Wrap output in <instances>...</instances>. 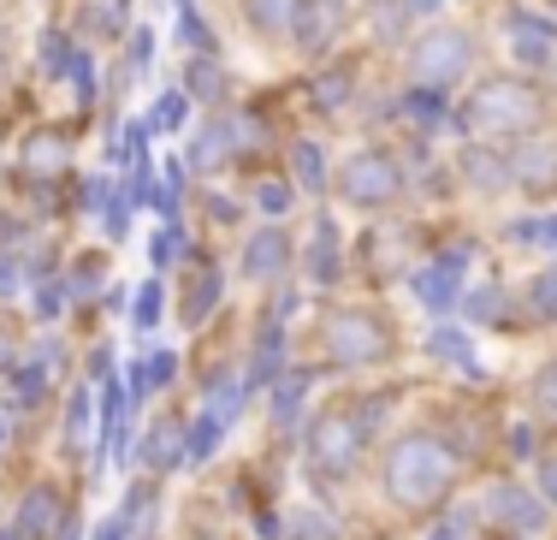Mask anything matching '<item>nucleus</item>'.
I'll return each mask as SVG.
<instances>
[{"mask_svg": "<svg viewBox=\"0 0 557 540\" xmlns=\"http://www.w3.org/2000/svg\"><path fill=\"white\" fill-rule=\"evenodd\" d=\"M557 131V89L546 77H528L516 65L486 60L469 84L450 96L445 143H474V149H516L528 137Z\"/></svg>", "mask_w": 557, "mask_h": 540, "instance_id": "f257e3e1", "label": "nucleus"}, {"mask_svg": "<svg viewBox=\"0 0 557 540\" xmlns=\"http://www.w3.org/2000/svg\"><path fill=\"white\" fill-rule=\"evenodd\" d=\"M534 7H546V12H557V0H534Z\"/></svg>", "mask_w": 557, "mask_h": 540, "instance_id": "ddd939ff", "label": "nucleus"}, {"mask_svg": "<svg viewBox=\"0 0 557 540\" xmlns=\"http://www.w3.org/2000/svg\"><path fill=\"white\" fill-rule=\"evenodd\" d=\"M540 392H546V404H552V410H557V368H552V375H546V386H540Z\"/></svg>", "mask_w": 557, "mask_h": 540, "instance_id": "f8f14e48", "label": "nucleus"}, {"mask_svg": "<svg viewBox=\"0 0 557 540\" xmlns=\"http://www.w3.org/2000/svg\"><path fill=\"white\" fill-rule=\"evenodd\" d=\"M392 493L409 499V505H440L450 493V457L440 440H404L392 452Z\"/></svg>", "mask_w": 557, "mask_h": 540, "instance_id": "6e6552de", "label": "nucleus"}, {"mask_svg": "<svg viewBox=\"0 0 557 540\" xmlns=\"http://www.w3.org/2000/svg\"><path fill=\"white\" fill-rule=\"evenodd\" d=\"M356 42H362V7H356V0H302L290 65H321V60H333Z\"/></svg>", "mask_w": 557, "mask_h": 540, "instance_id": "423d86ee", "label": "nucleus"}, {"mask_svg": "<svg viewBox=\"0 0 557 540\" xmlns=\"http://www.w3.org/2000/svg\"><path fill=\"white\" fill-rule=\"evenodd\" d=\"M504 173H510V196L522 208H557V131L504 149Z\"/></svg>", "mask_w": 557, "mask_h": 540, "instance_id": "1a4fd4ad", "label": "nucleus"}, {"mask_svg": "<svg viewBox=\"0 0 557 540\" xmlns=\"http://www.w3.org/2000/svg\"><path fill=\"white\" fill-rule=\"evenodd\" d=\"M321 339H326V357L344 368H362L374 357H386L392 333L380 321V309H362V303H338V309L321 315Z\"/></svg>", "mask_w": 557, "mask_h": 540, "instance_id": "0eeeda50", "label": "nucleus"}, {"mask_svg": "<svg viewBox=\"0 0 557 540\" xmlns=\"http://www.w3.org/2000/svg\"><path fill=\"white\" fill-rule=\"evenodd\" d=\"M290 261H297V244H290V232L278 226V220L249 226V238L237 244V268H244L249 280H273V273L290 268Z\"/></svg>", "mask_w": 557, "mask_h": 540, "instance_id": "9d476101", "label": "nucleus"}, {"mask_svg": "<svg viewBox=\"0 0 557 540\" xmlns=\"http://www.w3.org/2000/svg\"><path fill=\"white\" fill-rule=\"evenodd\" d=\"M522 303H528L534 315H546V321H557V261H552V268H540V273H534V285L522 292Z\"/></svg>", "mask_w": 557, "mask_h": 540, "instance_id": "9b49d317", "label": "nucleus"}, {"mask_svg": "<svg viewBox=\"0 0 557 540\" xmlns=\"http://www.w3.org/2000/svg\"><path fill=\"white\" fill-rule=\"evenodd\" d=\"M48 24H60L65 36H72L77 48H89L96 60L119 54V48L131 42V30H137V0H48L42 12Z\"/></svg>", "mask_w": 557, "mask_h": 540, "instance_id": "20e7f679", "label": "nucleus"}, {"mask_svg": "<svg viewBox=\"0 0 557 540\" xmlns=\"http://www.w3.org/2000/svg\"><path fill=\"white\" fill-rule=\"evenodd\" d=\"M493 60L486 48V19H462V12H433L428 24L404 36L386 54L397 89H428V96H457L481 65Z\"/></svg>", "mask_w": 557, "mask_h": 540, "instance_id": "7ed1b4c3", "label": "nucleus"}, {"mask_svg": "<svg viewBox=\"0 0 557 540\" xmlns=\"http://www.w3.org/2000/svg\"><path fill=\"white\" fill-rule=\"evenodd\" d=\"M214 19H220V30H237V42L256 48V54L290 60L302 0H214Z\"/></svg>", "mask_w": 557, "mask_h": 540, "instance_id": "39448f33", "label": "nucleus"}, {"mask_svg": "<svg viewBox=\"0 0 557 540\" xmlns=\"http://www.w3.org/2000/svg\"><path fill=\"white\" fill-rule=\"evenodd\" d=\"M445 143H416L397 137V131H362V137H344L333 155V179H326L321 202L344 208L356 220H397L416 208L421 191V161Z\"/></svg>", "mask_w": 557, "mask_h": 540, "instance_id": "f03ea898", "label": "nucleus"}]
</instances>
